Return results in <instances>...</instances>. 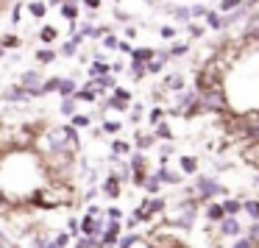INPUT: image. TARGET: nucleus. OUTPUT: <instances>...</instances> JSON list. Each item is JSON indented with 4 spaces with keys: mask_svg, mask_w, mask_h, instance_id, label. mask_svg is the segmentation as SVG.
<instances>
[{
    "mask_svg": "<svg viewBox=\"0 0 259 248\" xmlns=\"http://www.w3.org/2000/svg\"><path fill=\"white\" fill-rule=\"evenodd\" d=\"M198 212H201V203L184 192L179 201H173L168 209H165V223H168L170 229L192 232V226H195V220H198Z\"/></svg>",
    "mask_w": 259,
    "mask_h": 248,
    "instance_id": "1",
    "label": "nucleus"
},
{
    "mask_svg": "<svg viewBox=\"0 0 259 248\" xmlns=\"http://www.w3.org/2000/svg\"><path fill=\"white\" fill-rule=\"evenodd\" d=\"M187 195L206 206V203H212L217 195H229V187H223L214 176H195L192 187H187Z\"/></svg>",
    "mask_w": 259,
    "mask_h": 248,
    "instance_id": "2",
    "label": "nucleus"
},
{
    "mask_svg": "<svg viewBox=\"0 0 259 248\" xmlns=\"http://www.w3.org/2000/svg\"><path fill=\"white\" fill-rule=\"evenodd\" d=\"M165 209H168V201L162 195H148L145 201L134 209V217L139 223H151L153 217H165Z\"/></svg>",
    "mask_w": 259,
    "mask_h": 248,
    "instance_id": "3",
    "label": "nucleus"
},
{
    "mask_svg": "<svg viewBox=\"0 0 259 248\" xmlns=\"http://www.w3.org/2000/svg\"><path fill=\"white\" fill-rule=\"evenodd\" d=\"M198 109L201 114H223L229 109L223 90H209V92H198Z\"/></svg>",
    "mask_w": 259,
    "mask_h": 248,
    "instance_id": "4",
    "label": "nucleus"
},
{
    "mask_svg": "<svg viewBox=\"0 0 259 248\" xmlns=\"http://www.w3.org/2000/svg\"><path fill=\"white\" fill-rule=\"evenodd\" d=\"M42 84H45V76H42L39 70H25L23 76H20V87H23V90L31 95V98H39Z\"/></svg>",
    "mask_w": 259,
    "mask_h": 248,
    "instance_id": "5",
    "label": "nucleus"
},
{
    "mask_svg": "<svg viewBox=\"0 0 259 248\" xmlns=\"http://www.w3.org/2000/svg\"><path fill=\"white\" fill-rule=\"evenodd\" d=\"M217 234L226 237V240H237V237L245 234V229L240 223V217H223V220L217 223Z\"/></svg>",
    "mask_w": 259,
    "mask_h": 248,
    "instance_id": "6",
    "label": "nucleus"
},
{
    "mask_svg": "<svg viewBox=\"0 0 259 248\" xmlns=\"http://www.w3.org/2000/svg\"><path fill=\"white\" fill-rule=\"evenodd\" d=\"M128 165H131V170H134V184L137 187H142V181L148 179V154H131V159H128Z\"/></svg>",
    "mask_w": 259,
    "mask_h": 248,
    "instance_id": "7",
    "label": "nucleus"
},
{
    "mask_svg": "<svg viewBox=\"0 0 259 248\" xmlns=\"http://www.w3.org/2000/svg\"><path fill=\"white\" fill-rule=\"evenodd\" d=\"M101 192H103V198H109V201H117L123 195V181L117 179V173L106 176V181L101 184Z\"/></svg>",
    "mask_w": 259,
    "mask_h": 248,
    "instance_id": "8",
    "label": "nucleus"
},
{
    "mask_svg": "<svg viewBox=\"0 0 259 248\" xmlns=\"http://www.w3.org/2000/svg\"><path fill=\"white\" fill-rule=\"evenodd\" d=\"M156 176L162 179V184H165V187H181V184H184V173H179V170H170L168 165H159Z\"/></svg>",
    "mask_w": 259,
    "mask_h": 248,
    "instance_id": "9",
    "label": "nucleus"
},
{
    "mask_svg": "<svg viewBox=\"0 0 259 248\" xmlns=\"http://www.w3.org/2000/svg\"><path fill=\"white\" fill-rule=\"evenodd\" d=\"M203 217L209 220V223H220L226 217V209H223V201H212L203 206Z\"/></svg>",
    "mask_w": 259,
    "mask_h": 248,
    "instance_id": "10",
    "label": "nucleus"
},
{
    "mask_svg": "<svg viewBox=\"0 0 259 248\" xmlns=\"http://www.w3.org/2000/svg\"><path fill=\"white\" fill-rule=\"evenodd\" d=\"M81 42H84V36H81L78 31H73V36L59 47V53H61V56H76V53L81 50Z\"/></svg>",
    "mask_w": 259,
    "mask_h": 248,
    "instance_id": "11",
    "label": "nucleus"
},
{
    "mask_svg": "<svg viewBox=\"0 0 259 248\" xmlns=\"http://www.w3.org/2000/svg\"><path fill=\"white\" fill-rule=\"evenodd\" d=\"M28 98H31V95H28V92L20 87V84H12L9 90L3 92V101H12V103H25Z\"/></svg>",
    "mask_w": 259,
    "mask_h": 248,
    "instance_id": "12",
    "label": "nucleus"
},
{
    "mask_svg": "<svg viewBox=\"0 0 259 248\" xmlns=\"http://www.w3.org/2000/svg\"><path fill=\"white\" fill-rule=\"evenodd\" d=\"M165 12L176 20V23H192V12H190V6H168Z\"/></svg>",
    "mask_w": 259,
    "mask_h": 248,
    "instance_id": "13",
    "label": "nucleus"
},
{
    "mask_svg": "<svg viewBox=\"0 0 259 248\" xmlns=\"http://www.w3.org/2000/svg\"><path fill=\"white\" fill-rule=\"evenodd\" d=\"M184 87H187V78H184L181 73H170V76H165V90L184 92Z\"/></svg>",
    "mask_w": 259,
    "mask_h": 248,
    "instance_id": "14",
    "label": "nucleus"
},
{
    "mask_svg": "<svg viewBox=\"0 0 259 248\" xmlns=\"http://www.w3.org/2000/svg\"><path fill=\"white\" fill-rule=\"evenodd\" d=\"M153 59H156L153 47H134V53H131V62H142V64H151Z\"/></svg>",
    "mask_w": 259,
    "mask_h": 248,
    "instance_id": "15",
    "label": "nucleus"
},
{
    "mask_svg": "<svg viewBox=\"0 0 259 248\" xmlns=\"http://www.w3.org/2000/svg\"><path fill=\"white\" fill-rule=\"evenodd\" d=\"M162 187H165V184H162V179H159L156 173H148V179L142 181V190H145L148 195H159Z\"/></svg>",
    "mask_w": 259,
    "mask_h": 248,
    "instance_id": "16",
    "label": "nucleus"
},
{
    "mask_svg": "<svg viewBox=\"0 0 259 248\" xmlns=\"http://www.w3.org/2000/svg\"><path fill=\"white\" fill-rule=\"evenodd\" d=\"M103 76H112V64L109 62H92V67H90V78H103Z\"/></svg>",
    "mask_w": 259,
    "mask_h": 248,
    "instance_id": "17",
    "label": "nucleus"
},
{
    "mask_svg": "<svg viewBox=\"0 0 259 248\" xmlns=\"http://www.w3.org/2000/svg\"><path fill=\"white\" fill-rule=\"evenodd\" d=\"M153 142H156V137L145 134V131H139V134H137V140H134V145H137V151H139V154L151 151V148H153Z\"/></svg>",
    "mask_w": 259,
    "mask_h": 248,
    "instance_id": "18",
    "label": "nucleus"
},
{
    "mask_svg": "<svg viewBox=\"0 0 259 248\" xmlns=\"http://www.w3.org/2000/svg\"><path fill=\"white\" fill-rule=\"evenodd\" d=\"M128 106H131L128 101H120V98H114V95H109V98H106V101L101 103V112H106V109H117V112H128Z\"/></svg>",
    "mask_w": 259,
    "mask_h": 248,
    "instance_id": "19",
    "label": "nucleus"
},
{
    "mask_svg": "<svg viewBox=\"0 0 259 248\" xmlns=\"http://www.w3.org/2000/svg\"><path fill=\"white\" fill-rule=\"evenodd\" d=\"M223 209H226V217H240L243 201H240V198H223Z\"/></svg>",
    "mask_w": 259,
    "mask_h": 248,
    "instance_id": "20",
    "label": "nucleus"
},
{
    "mask_svg": "<svg viewBox=\"0 0 259 248\" xmlns=\"http://www.w3.org/2000/svg\"><path fill=\"white\" fill-rule=\"evenodd\" d=\"M73 98H76L78 103H95V101H98V90H92L90 84H87V87H84V90H78Z\"/></svg>",
    "mask_w": 259,
    "mask_h": 248,
    "instance_id": "21",
    "label": "nucleus"
},
{
    "mask_svg": "<svg viewBox=\"0 0 259 248\" xmlns=\"http://www.w3.org/2000/svg\"><path fill=\"white\" fill-rule=\"evenodd\" d=\"M78 92V84L73 78H61V84H59V98H73Z\"/></svg>",
    "mask_w": 259,
    "mask_h": 248,
    "instance_id": "22",
    "label": "nucleus"
},
{
    "mask_svg": "<svg viewBox=\"0 0 259 248\" xmlns=\"http://www.w3.org/2000/svg\"><path fill=\"white\" fill-rule=\"evenodd\" d=\"M179 165H181V173H184V176H195V173H198V159L195 156H181Z\"/></svg>",
    "mask_w": 259,
    "mask_h": 248,
    "instance_id": "23",
    "label": "nucleus"
},
{
    "mask_svg": "<svg viewBox=\"0 0 259 248\" xmlns=\"http://www.w3.org/2000/svg\"><path fill=\"white\" fill-rule=\"evenodd\" d=\"M59 12H61V17H64L67 23H76V20H78V14H81V9H78V3H64Z\"/></svg>",
    "mask_w": 259,
    "mask_h": 248,
    "instance_id": "24",
    "label": "nucleus"
},
{
    "mask_svg": "<svg viewBox=\"0 0 259 248\" xmlns=\"http://www.w3.org/2000/svg\"><path fill=\"white\" fill-rule=\"evenodd\" d=\"M243 212L257 223L259 220V198H248V201H243Z\"/></svg>",
    "mask_w": 259,
    "mask_h": 248,
    "instance_id": "25",
    "label": "nucleus"
},
{
    "mask_svg": "<svg viewBox=\"0 0 259 248\" xmlns=\"http://www.w3.org/2000/svg\"><path fill=\"white\" fill-rule=\"evenodd\" d=\"M56 50L53 47H42V50H36V64H53L56 62Z\"/></svg>",
    "mask_w": 259,
    "mask_h": 248,
    "instance_id": "26",
    "label": "nucleus"
},
{
    "mask_svg": "<svg viewBox=\"0 0 259 248\" xmlns=\"http://www.w3.org/2000/svg\"><path fill=\"white\" fill-rule=\"evenodd\" d=\"M28 14L36 17V20H42V17L47 14V3H42V0H31V3H28Z\"/></svg>",
    "mask_w": 259,
    "mask_h": 248,
    "instance_id": "27",
    "label": "nucleus"
},
{
    "mask_svg": "<svg viewBox=\"0 0 259 248\" xmlns=\"http://www.w3.org/2000/svg\"><path fill=\"white\" fill-rule=\"evenodd\" d=\"M36 36H39V42L50 45V42H56V39H59V31L53 28V25H45V28H42V31H39Z\"/></svg>",
    "mask_w": 259,
    "mask_h": 248,
    "instance_id": "28",
    "label": "nucleus"
},
{
    "mask_svg": "<svg viewBox=\"0 0 259 248\" xmlns=\"http://www.w3.org/2000/svg\"><path fill=\"white\" fill-rule=\"evenodd\" d=\"M206 25H209L212 31H223V17H220V12H212V9H209V14H206Z\"/></svg>",
    "mask_w": 259,
    "mask_h": 248,
    "instance_id": "29",
    "label": "nucleus"
},
{
    "mask_svg": "<svg viewBox=\"0 0 259 248\" xmlns=\"http://www.w3.org/2000/svg\"><path fill=\"white\" fill-rule=\"evenodd\" d=\"M59 84H61V78H59V76H53V78H45L39 98H45V95H50V92H59Z\"/></svg>",
    "mask_w": 259,
    "mask_h": 248,
    "instance_id": "30",
    "label": "nucleus"
},
{
    "mask_svg": "<svg viewBox=\"0 0 259 248\" xmlns=\"http://www.w3.org/2000/svg\"><path fill=\"white\" fill-rule=\"evenodd\" d=\"M76 106H78V101H76V98H61V103H59V112L67 114V117H73V114H76Z\"/></svg>",
    "mask_w": 259,
    "mask_h": 248,
    "instance_id": "31",
    "label": "nucleus"
},
{
    "mask_svg": "<svg viewBox=\"0 0 259 248\" xmlns=\"http://www.w3.org/2000/svg\"><path fill=\"white\" fill-rule=\"evenodd\" d=\"M168 53H170V59H181L184 53H190V45L187 42H176V45L168 47Z\"/></svg>",
    "mask_w": 259,
    "mask_h": 248,
    "instance_id": "32",
    "label": "nucleus"
},
{
    "mask_svg": "<svg viewBox=\"0 0 259 248\" xmlns=\"http://www.w3.org/2000/svg\"><path fill=\"white\" fill-rule=\"evenodd\" d=\"M145 76H148V64H142V62H131V78L142 81Z\"/></svg>",
    "mask_w": 259,
    "mask_h": 248,
    "instance_id": "33",
    "label": "nucleus"
},
{
    "mask_svg": "<svg viewBox=\"0 0 259 248\" xmlns=\"http://www.w3.org/2000/svg\"><path fill=\"white\" fill-rule=\"evenodd\" d=\"M245 34H248V36H259V14H248Z\"/></svg>",
    "mask_w": 259,
    "mask_h": 248,
    "instance_id": "34",
    "label": "nucleus"
},
{
    "mask_svg": "<svg viewBox=\"0 0 259 248\" xmlns=\"http://www.w3.org/2000/svg\"><path fill=\"white\" fill-rule=\"evenodd\" d=\"M70 123H73V128H87V125L92 123V117H90V114H81V112H76L73 117H70Z\"/></svg>",
    "mask_w": 259,
    "mask_h": 248,
    "instance_id": "35",
    "label": "nucleus"
},
{
    "mask_svg": "<svg viewBox=\"0 0 259 248\" xmlns=\"http://www.w3.org/2000/svg\"><path fill=\"white\" fill-rule=\"evenodd\" d=\"M137 243H139V234H137V232H128L125 237H120V243H117V248H134Z\"/></svg>",
    "mask_w": 259,
    "mask_h": 248,
    "instance_id": "36",
    "label": "nucleus"
},
{
    "mask_svg": "<svg viewBox=\"0 0 259 248\" xmlns=\"http://www.w3.org/2000/svg\"><path fill=\"white\" fill-rule=\"evenodd\" d=\"M153 137H156V140H173V131H170V125L168 123H159L156 128H153Z\"/></svg>",
    "mask_w": 259,
    "mask_h": 248,
    "instance_id": "37",
    "label": "nucleus"
},
{
    "mask_svg": "<svg viewBox=\"0 0 259 248\" xmlns=\"http://www.w3.org/2000/svg\"><path fill=\"white\" fill-rule=\"evenodd\" d=\"M112 154H114V156H123V154H131V145H128L125 140H114V142H112Z\"/></svg>",
    "mask_w": 259,
    "mask_h": 248,
    "instance_id": "38",
    "label": "nucleus"
},
{
    "mask_svg": "<svg viewBox=\"0 0 259 248\" xmlns=\"http://www.w3.org/2000/svg\"><path fill=\"white\" fill-rule=\"evenodd\" d=\"M120 128H123V123H120V120H103V125H101L103 134H117Z\"/></svg>",
    "mask_w": 259,
    "mask_h": 248,
    "instance_id": "39",
    "label": "nucleus"
},
{
    "mask_svg": "<svg viewBox=\"0 0 259 248\" xmlns=\"http://www.w3.org/2000/svg\"><path fill=\"white\" fill-rule=\"evenodd\" d=\"M245 237H248V240H251V243H254V246L259 248V220H257V223H251V226L245 229Z\"/></svg>",
    "mask_w": 259,
    "mask_h": 248,
    "instance_id": "40",
    "label": "nucleus"
},
{
    "mask_svg": "<svg viewBox=\"0 0 259 248\" xmlns=\"http://www.w3.org/2000/svg\"><path fill=\"white\" fill-rule=\"evenodd\" d=\"M176 34H179V31H176V25H162V28H159V36H162V39H168V42H173Z\"/></svg>",
    "mask_w": 259,
    "mask_h": 248,
    "instance_id": "41",
    "label": "nucleus"
},
{
    "mask_svg": "<svg viewBox=\"0 0 259 248\" xmlns=\"http://www.w3.org/2000/svg\"><path fill=\"white\" fill-rule=\"evenodd\" d=\"M103 47H106V50H117V47H120V39L109 31V34L103 36Z\"/></svg>",
    "mask_w": 259,
    "mask_h": 248,
    "instance_id": "42",
    "label": "nucleus"
},
{
    "mask_svg": "<svg viewBox=\"0 0 259 248\" xmlns=\"http://www.w3.org/2000/svg\"><path fill=\"white\" fill-rule=\"evenodd\" d=\"M70 240H73V234H70V232H59V234L53 237V243H56L59 248H67V246H70Z\"/></svg>",
    "mask_w": 259,
    "mask_h": 248,
    "instance_id": "43",
    "label": "nucleus"
},
{
    "mask_svg": "<svg viewBox=\"0 0 259 248\" xmlns=\"http://www.w3.org/2000/svg\"><path fill=\"white\" fill-rule=\"evenodd\" d=\"M187 34H190L192 39H203V25H198V23H187Z\"/></svg>",
    "mask_w": 259,
    "mask_h": 248,
    "instance_id": "44",
    "label": "nucleus"
},
{
    "mask_svg": "<svg viewBox=\"0 0 259 248\" xmlns=\"http://www.w3.org/2000/svg\"><path fill=\"white\" fill-rule=\"evenodd\" d=\"M0 45L3 47H20V36H14V34L0 36Z\"/></svg>",
    "mask_w": 259,
    "mask_h": 248,
    "instance_id": "45",
    "label": "nucleus"
},
{
    "mask_svg": "<svg viewBox=\"0 0 259 248\" xmlns=\"http://www.w3.org/2000/svg\"><path fill=\"white\" fill-rule=\"evenodd\" d=\"M162 117H165V109H159V106H156V109H151V114H148V123L159 125V123H162Z\"/></svg>",
    "mask_w": 259,
    "mask_h": 248,
    "instance_id": "46",
    "label": "nucleus"
},
{
    "mask_svg": "<svg viewBox=\"0 0 259 248\" xmlns=\"http://www.w3.org/2000/svg\"><path fill=\"white\" fill-rule=\"evenodd\" d=\"M67 229H70V234H73V237H81V220H78V217H70Z\"/></svg>",
    "mask_w": 259,
    "mask_h": 248,
    "instance_id": "47",
    "label": "nucleus"
},
{
    "mask_svg": "<svg viewBox=\"0 0 259 248\" xmlns=\"http://www.w3.org/2000/svg\"><path fill=\"white\" fill-rule=\"evenodd\" d=\"M231 248H257V246H254V243L243 234V237H237V240H231Z\"/></svg>",
    "mask_w": 259,
    "mask_h": 248,
    "instance_id": "48",
    "label": "nucleus"
},
{
    "mask_svg": "<svg viewBox=\"0 0 259 248\" xmlns=\"http://www.w3.org/2000/svg\"><path fill=\"white\" fill-rule=\"evenodd\" d=\"M106 217L109 220H123V209L120 206H106Z\"/></svg>",
    "mask_w": 259,
    "mask_h": 248,
    "instance_id": "49",
    "label": "nucleus"
},
{
    "mask_svg": "<svg viewBox=\"0 0 259 248\" xmlns=\"http://www.w3.org/2000/svg\"><path fill=\"white\" fill-rule=\"evenodd\" d=\"M190 12H192V20H198V17H203V20H206V14H209V9L198 3V6H190Z\"/></svg>",
    "mask_w": 259,
    "mask_h": 248,
    "instance_id": "50",
    "label": "nucleus"
},
{
    "mask_svg": "<svg viewBox=\"0 0 259 248\" xmlns=\"http://www.w3.org/2000/svg\"><path fill=\"white\" fill-rule=\"evenodd\" d=\"M23 9H25L23 3H14V6H12V23H14V25L20 23V17H23Z\"/></svg>",
    "mask_w": 259,
    "mask_h": 248,
    "instance_id": "51",
    "label": "nucleus"
},
{
    "mask_svg": "<svg viewBox=\"0 0 259 248\" xmlns=\"http://www.w3.org/2000/svg\"><path fill=\"white\" fill-rule=\"evenodd\" d=\"M117 50H120V53H125V56H131V53H134V47H131V42H128V39H123Z\"/></svg>",
    "mask_w": 259,
    "mask_h": 248,
    "instance_id": "52",
    "label": "nucleus"
},
{
    "mask_svg": "<svg viewBox=\"0 0 259 248\" xmlns=\"http://www.w3.org/2000/svg\"><path fill=\"white\" fill-rule=\"evenodd\" d=\"M142 120V106H134L131 109V123H139Z\"/></svg>",
    "mask_w": 259,
    "mask_h": 248,
    "instance_id": "53",
    "label": "nucleus"
},
{
    "mask_svg": "<svg viewBox=\"0 0 259 248\" xmlns=\"http://www.w3.org/2000/svg\"><path fill=\"white\" fill-rule=\"evenodd\" d=\"M81 3H84V6H87L90 12H95V9H101V0H81Z\"/></svg>",
    "mask_w": 259,
    "mask_h": 248,
    "instance_id": "54",
    "label": "nucleus"
},
{
    "mask_svg": "<svg viewBox=\"0 0 259 248\" xmlns=\"http://www.w3.org/2000/svg\"><path fill=\"white\" fill-rule=\"evenodd\" d=\"M168 248H190V246H187L184 240H179V237H173V240H170V246H168Z\"/></svg>",
    "mask_w": 259,
    "mask_h": 248,
    "instance_id": "55",
    "label": "nucleus"
},
{
    "mask_svg": "<svg viewBox=\"0 0 259 248\" xmlns=\"http://www.w3.org/2000/svg\"><path fill=\"white\" fill-rule=\"evenodd\" d=\"M137 34H139V31H137V25H128V28H125V39H134Z\"/></svg>",
    "mask_w": 259,
    "mask_h": 248,
    "instance_id": "56",
    "label": "nucleus"
},
{
    "mask_svg": "<svg viewBox=\"0 0 259 248\" xmlns=\"http://www.w3.org/2000/svg\"><path fill=\"white\" fill-rule=\"evenodd\" d=\"M114 17H117L120 23H128V14H125V12H120V9H114Z\"/></svg>",
    "mask_w": 259,
    "mask_h": 248,
    "instance_id": "57",
    "label": "nucleus"
},
{
    "mask_svg": "<svg viewBox=\"0 0 259 248\" xmlns=\"http://www.w3.org/2000/svg\"><path fill=\"white\" fill-rule=\"evenodd\" d=\"M45 3H47V9H53V6H64L67 0H45Z\"/></svg>",
    "mask_w": 259,
    "mask_h": 248,
    "instance_id": "58",
    "label": "nucleus"
},
{
    "mask_svg": "<svg viewBox=\"0 0 259 248\" xmlns=\"http://www.w3.org/2000/svg\"><path fill=\"white\" fill-rule=\"evenodd\" d=\"M123 67H125L123 62H114V64H112V73H123Z\"/></svg>",
    "mask_w": 259,
    "mask_h": 248,
    "instance_id": "59",
    "label": "nucleus"
},
{
    "mask_svg": "<svg viewBox=\"0 0 259 248\" xmlns=\"http://www.w3.org/2000/svg\"><path fill=\"white\" fill-rule=\"evenodd\" d=\"M3 56H6V47L0 45V59H3Z\"/></svg>",
    "mask_w": 259,
    "mask_h": 248,
    "instance_id": "60",
    "label": "nucleus"
},
{
    "mask_svg": "<svg viewBox=\"0 0 259 248\" xmlns=\"http://www.w3.org/2000/svg\"><path fill=\"white\" fill-rule=\"evenodd\" d=\"M148 248H156V246H151V243H148Z\"/></svg>",
    "mask_w": 259,
    "mask_h": 248,
    "instance_id": "61",
    "label": "nucleus"
},
{
    "mask_svg": "<svg viewBox=\"0 0 259 248\" xmlns=\"http://www.w3.org/2000/svg\"><path fill=\"white\" fill-rule=\"evenodd\" d=\"M101 248H112V246H101Z\"/></svg>",
    "mask_w": 259,
    "mask_h": 248,
    "instance_id": "62",
    "label": "nucleus"
},
{
    "mask_svg": "<svg viewBox=\"0 0 259 248\" xmlns=\"http://www.w3.org/2000/svg\"><path fill=\"white\" fill-rule=\"evenodd\" d=\"M0 101H3V92H0Z\"/></svg>",
    "mask_w": 259,
    "mask_h": 248,
    "instance_id": "63",
    "label": "nucleus"
},
{
    "mask_svg": "<svg viewBox=\"0 0 259 248\" xmlns=\"http://www.w3.org/2000/svg\"><path fill=\"white\" fill-rule=\"evenodd\" d=\"M112 3H120V0H112Z\"/></svg>",
    "mask_w": 259,
    "mask_h": 248,
    "instance_id": "64",
    "label": "nucleus"
}]
</instances>
